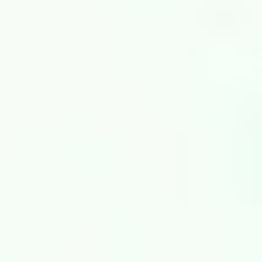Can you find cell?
I'll return each instance as SVG.
<instances>
[]
</instances>
